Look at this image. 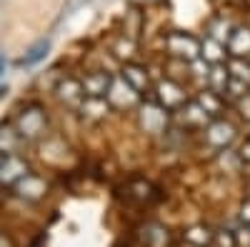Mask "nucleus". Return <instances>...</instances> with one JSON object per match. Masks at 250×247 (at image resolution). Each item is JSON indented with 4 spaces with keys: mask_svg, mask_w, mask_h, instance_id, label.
<instances>
[{
    "mask_svg": "<svg viewBox=\"0 0 250 247\" xmlns=\"http://www.w3.org/2000/svg\"><path fill=\"white\" fill-rule=\"evenodd\" d=\"M225 65H228V73H230L233 77L250 82V63H248L245 57H230Z\"/></svg>",
    "mask_w": 250,
    "mask_h": 247,
    "instance_id": "nucleus-23",
    "label": "nucleus"
},
{
    "mask_svg": "<svg viewBox=\"0 0 250 247\" xmlns=\"http://www.w3.org/2000/svg\"><path fill=\"white\" fill-rule=\"evenodd\" d=\"M105 97H108V102H110L113 108H120V110L123 108H133V105H138V102H140V93L133 90L120 75L110 80V88H108V95Z\"/></svg>",
    "mask_w": 250,
    "mask_h": 247,
    "instance_id": "nucleus-7",
    "label": "nucleus"
},
{
    "mask_svg": "<svg viewBox=\"0 0 250 247\" xmlns=\"http://www.w3.org/2000/svg\"><path fill=\"white\" fill-rule=\"evenodd\" d=\"M235 125L230 120H225V117H213L208 125L203 128V140H205V145L215 150V152H223L228 150L235 142Z\"/></svg>",
    "mask_w": 250,
    "mask_h": 247,
    "instance_id": "nucleus-2",
    "label": "nucleus"
},
{
    "mask_svg": "<svg viewBox=\"0 0 250 247\" xmlns=\"http://www.w3.org/2000/svg\"><path fill=\"white\" fill-rule=\"evenodd\" d=\"M230 80V73H228V65L225 63H215L210 65V73H208V88L215 90V93H225V85Z\"/></svg>",
    "mask_w": 250,
    "mask_h": 247,
    "instance_id": "nucleus-21",
    "label": "nucleus"
},
{
    "mask_svg": "<svg viewBox=\"0 0 250 247\" xmlns=\"http://www.w3.org/2000/svg\"><path fill=\"white\" fill-rule=\"evenodd\" d=\"M213 245L215 247H238L233 230H228V228H220L218 232H213Z\"/></svg>",
    "mask_w": 250,
    "mask_h": 247,
    "instance_id": "nucleus-27",
    "label": "nucleus"
},
{
    "mask_svg": "<svg viewBox=\"0 0 250 247\" xmlns=\"http://www.w3.org/2000/svg\"><path fill=\"white\" fill-rule=\"evenodd\" d=\"M228 48L223 45V43H218V40H213V38H203L200 40V57L203 60H208L210 65H215V63H225V53Z\"/></svg>",
    "mask_w": 250,
    "mask_h": 247,
    "instance_id": "nucleus-17",
    "label": "nucleus"
},
{
    "mask_svg": "<svg viewBox=\"0 0 250 247\" xmlns=\"http://www.w3.org/2000/svg\"><path fill=\"white\" fill-rule=\"evenodd\" d=\"M188 247H198V245H188Z\"/></svg>",
    "mask_w": 250,
    "mask_h": 247,
    "instance_id": "nucleus-32",
    "label": "nucleus"
},
{
    "mask_svg": "<svg viewBox=\"0 0 250 247\" xmlns=\"http://www.w3.org/2000/svg\"><path fill=\"white\" fill-rule=\"evenodd\" d=\"M113 53H115L118 57H133V55H135V40H133L130 35H123L118 43L113 45Z\"/></svg>",
    "mask_w": 250,
    "mask_h": 247,
    "instance_id": "nucleus-25",
    "label": "nucleus"
},
{
    "mask_svg": "<svg viewBox=\"0 0 250 247\" xmlns=\"http://www.w3.org/2000/svg\"><path fill=\"white\" fill-rule=\"evenodd\" d=\"M195 100L203 105L205 113H210L213 117H220V113H223V95H220V93H215V90L208 88V90H200Z\"/></svg>",
    "mask_w": 250,
    "mask_h": 247,
    "instance_id": "nucleus-20",
    "label": "nucleus"
},
{
    "mask_svg": "<svg viewBox=\"0 0 250 247\" xmlns=\"http://www.w3.org/2000/svg\"><path fill=\"white\" fill-rule=\"evenodd\" d=\"M28 172L30 168L20 155H0V188H13Z\"/></svg>",
    "mask_w": 250,
    "mask_h": 247,
    "instance_id": "nucleus-6",
    "label": "nucleus"
},
{
    "mask_svg": "<svg viewBox=\"0 0 250 247\" xmlns=\"http://www.w3.org/2000/svg\"><path fill=\"white\" fill-rule=\"evenodd\" d=\"M235 108H238L240 117H243L245 122H250V93H245L243 97H238V100H235Z\"/></svg>",
    "mask_w": 250,
    "mask_h": 247,
    "instance_id": "nucleus-28",
    "label": "nucleus"
},
{
    "mask_svg": "<svg viewBox=\"0 0 250 247\" xmlns=\"http://www.w3.org/2000/svg\"><path fill=\"white\" fill-rule=\"evenodd\" d=\"M238 217H240L243 225H250V200H245V202L240 205V215H238Z\"/></svg>",
    "mask_w": 250,
    "mask_h": 247,
    "instance_id": "nucleus-30",
    "label": "nucleus"
},
{
    "mask_svg": "<svg viewBox=\"0 0 250 247\" xmlns=\"http://www.w3.org/2000/svg\"><path fill=\"white\" fill-rule=\"evenodd\" d=\"M233 23L228 20L225 15H218V18H213L210 23H208V38H213V40H218V43H228V38H230V33H233Z\"/></svg>",
    "mask_w": 250,
    "mask_h": 247,
    "instance_id": "nucleus-18",
    "label": "nucleus"
},
{
    "mask_svg": "<svg viewBox=\"0 0 250 247\" xmlns=\"http://www.w3.org/2000/svg\"><path fill=\"white\" fill-rule=\"evenodd\" d=\"M165 48H168V55L173 60H185L190 63L193 57L200 55V40L190 33H183V30H175L165 38Z\"/></svg>",
    "mask_w": 250,
    "mask_h": 247,
    "instance_id": "nucleus-4",
    "label": "nucleus"
},
{
    "mask_svg": "<svg viewBox=\"0 0 250 247\" xmlns=\"http://www.w3.org/2000/svg\"><path fill=\"white\" fill-rule=\"evenodd\" d=\"M110 75L103 73V70H93L88 73L85 77H83V93H85V97H105L108 95V88H110Z\"/></svg>",
    "mask_w": 250,
    "mask_h": 247,
    "instance_id": "nucleus-12",
    "label": "nucleus"
},
{
    "mask_svg": "<svg viewBox=\"0 0 250 247\" xmlns=\"http://www.w3.org/2000/svg\"><path fill=\"white\" fill-rule=\"evenodd\" d=\"M13 192L25 200V202H40L45 195H48V182L40 177V175H33L28 172L25 177H20L15 185H13Z\"/></svg>",
    "mask_w": 250,
    "mask_h": 247,
    "instance_id": "nucleus-5",
    "label": "nucleus"
},
{
    "mask_svg": "<svg viewBox=\"0 0 250 247\" xmlns=\"http://www.w3.org/2000/svg\"><path fill=\"white\" fill-rule=\"evenodd\" d=\"M48 50H50V40H38V43L23 55V60H20V65H25V68H33V65H38L40 60H43L45 55H48Z\"/></svg>",
    "mask_w": 250,
    "mask_h": 247,
    "instance_id": "nucleus-22",
    "label": "nucleus"
},
{
    "mask_svg": "<svg viewBox=\"0 0 250 247\" xmlns=\"http://www.w3.org/2000/svg\"><path fill=\"white\" fill-rule=\"evenodd\" d=\"M113 110V105L108 102V97H83L80 105H78V113L83 120H90V122H98L103 117H108V113Z\"/></svg>",
    "mask_w": 250,
    "mask_h": 247,
    "instance_id": "nucleus-10",
    "label": "nucleus"
},
{
    "mask_svg": "<svg viewBox=\"0 0 250 247\" xmlns=\"http://www.w3.org/2000/svg\"><path fill=\"white\" fill-rule=\"evenodd\" d=\"M143 242H145V247H168L170 245V232L160 222H148L143 228Z\"/></svg>",
    "mask_w": 250,
    "mask_h": 247,
    "instance_id": "nucleus-15",
    "label": "nucleus"
},
{
    "mask_svg": "<svg viewBox=\"0 0 250 247\" xmlns=\"http://www.w3.org/2000/svg\"><path fill=\"white\" fill-rule=\"evenodd\" d=\"M228 55L230 57H248L250 55V28L245 25H235L230 38H228Z\"/></svg>",
    "mask_w": 250,
    "mask_h": 247,
    "instance_id": "nucleus-14",
    "label": "nucleus"
},
{
    "mask_svg": "<svg viewBox=\"0 0 250 247\" xmlns=\"http://www.w3.org/2000/svg\"><path fill=\"white\" fill-rule=\"evenodd\" d=\"M238 157H240V162L243 165H250V137L240 145V150H238Z\"/></svg>",
    "mask_w": 250,
    "mask_h": 247,
    "instance_id": "nucleus-29",
    "label": "nucleus"
},
{
    "mask_svg": "<svg viewBox=\"0 0 250 247\" xmlns=\"http://www.w3.org/2000/svg\"><path fill=\"white\" fill-rule=\"evenodd\" d=\"M155 100L165 110H178L185 102V90L178 85L175 80L163 77V80H158V85H155Z\"/></svg>",
    "mask_w": 250,
    "mask_h": 247,
    "instance_id": "nucleus-9",
    "label": "nucleus"
},
{
    "mask_svg": "<svg viewBox=\"0 0 250 247\" xmlns=\"http://www.w3.org/2000/svg\"><path fill=\"white\" fill-rule=\"evenodd\" d=\"M0 247H13V245H10V240H8L3 232H0Z\"/></svg>",
    "mask_w": 250,
    "mask_h": 247,
    "instance_id": "nucleus-31",
    "label": "nucleus"
},
{
    "mask_svg": "<svg viewBox=\"0 0 250 247\" xmlns=\"http://www.w3.org/2000/svg\"><path fill=\"white\" fill-rule=\"evenodd\" d=\"M183 237H185L188 245H198V247H210L213 245V230L208 228V225H190Z\"/></svg>",
    "mask_w": 250,
    "mask_h": 247,
    "instance_id": "nucleus-19",
    "label": "nucleus"
},
{
    "mask_svg": "<svg viewBox=\"0 0 250 247\" xmlns=\"http://www.w3.org/2000/svg\"><path fill=\"white\" fill-rule=\"evenodd\" d=\"M20 145H23V137L18 135L15 125H0V155H18Z\"/></svg>",
    "mask_w": 250,
    "mask_h": 247,
    "instance_id": "nucleus-16",
    "label": "nucleus"
},
{
    "mask_svg": "<svg viewBox=\"0 0 250 247\" xmlns=\"http://www.w3.org/2000/svg\"><path fill=\"white\" fill-rule=\"evenodd\" d=\"M188 65H190V75H193V77L208 82V73H210V63H208V60H203V57L198 55V57H193Z\"/></svg>",
    "mask_w": 250,
    "mask_h": 247,
    "instance_id": "nucleus-26",
    "label": "nucleus"
},
{
    "mask_svg": "<svg viewBox=\"0 0 250 247\" xmlns=\"http://www.w3.org/2000/svg\"><path fill=\"white\" fill-rule=\"evenodd\" d=\"M55 95H58L60 102H65V105H70L75 110L80 105V100L85 97V93H83V82L75 80V77H62L58 82V88H55Z\"/></svg>",
    "mask_w": 250,
    "mask_h": 247,
    "instance_id": "nucleus-11",
    "label": "nucleus"
},
{
    "mask_svg": "<svg viewBox=\"0 0 250 247\" xmlns=\"http://www.w3.org/2000/svg\"><path fill=\"white\" fill-rule=\"evenodd\" d=\"M178 120L183 122V128H188V130H203L208 122L213 120V115L205 113L198 100H190V102H183V105L178 108Z\"/></svg>",
    "mask_w": 250,
    "mask_h": 247,
    "instance_id": "nucleus-8",
    "label": "nucleus"
},
{
    "mask_svg": "<svg viewBox=\"0 0 250 247\" xmlns=\"http://www.w3.org/2000/svg\"><path fill=\"white\" fill-rule=\"evenodd\" d=\"M120 77L128 82L133 90H138L140 95L148 90V85H150L148 68H143V65H138V63H125V65L120 68Z\"/></svg>",
    "mask_w": 250,
    "mask_h": 247,
    "instance_id": "nucleus-13",
    "label": "nucleus"
},
{
    "mask_svg": "<svg viewBox=\"0 0 250 247\" xmlns=\"http://www.w3.org/2000/svg\"><path fill=\"white\" fill-rule=\"evenodd\" d=\"M13 125H15L18 135L23 137V142H35L45 135V125H48L45 110L40 105H28L25 110H20Z\"/></svg>",
    "mask_w": 250,
    "mask_h": 247,
    "instance_id": "nucleus-1",
    "label": "nucleus"
},
{
    "mask_svg": "<svg viewBox=\"0 0 250 247\" xmlns=\"http://www.w3.org/2000/svg\"><path fill=\"white\" fill-rule=\"evenodd\" d=\"M248 85H250V82H245V80H238V77H233V75H230V80H228V85H225V93H223V97L238 100V97H243V95L248 93Z\"/></svg>",
    "mask_w": 250,
    "mask_h": 247,
    "instance_id": "nucleus-24",
    "label": "nucleus"
},
{
    "mask_svg": "<svg viewBox=\"0 0 250 247\" xmlns=\"http://www.w3.org/2000/svg\"><path fill=\"white\" fill-rule=\"evenodd\" d=\"M138 122L145 133L150 135H163L168 130L170 122V113L165 110L158 100H148V102H138Z\"/></svg>",
    "mask_w": 250,
    "mask_h": 247,
    "instance_id": "nucleus-3",
    "label": "nucleus"
}]
</instances>
